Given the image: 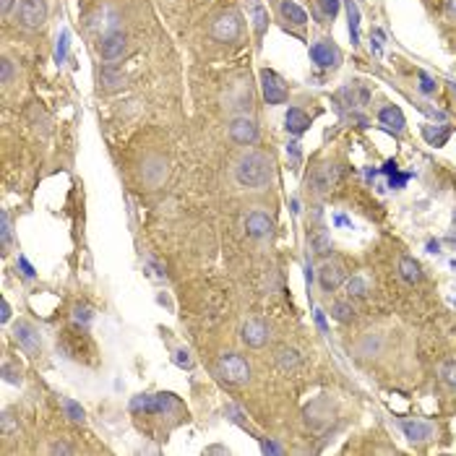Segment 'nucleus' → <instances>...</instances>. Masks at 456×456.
Wrapping results in <instances>:
<instances>
[{
  "label": "nucleus",
  "mask_w": 456,
  "mask_h": 456,
  "mask_svg": "<svg viewBox=\"0 0 456 456\" xmlns=\"http://www.w3.org/2000/svg\"><path fill=\"white\" fill-rule=\"evenodd\" d=\"M331 316L337 318V321H341V324L352 321V318H355V305H352L350 297H347V300H339V303L331 305Z\"/></svg>",
  "instance_id": "obj_23"
},
{
  "label": "nucleus",
  "mask_w": 456,
  "mask_h": 456,
  "mask_svg": "<svg viewBox=\"0 0 456 456\" xmlns=\"http://www.w3.org/2000/svg\"><path fill=\"white\" fill-rule=\"evenodd\" d=\"M399 274H402V279L410 281V284H417L422 279V271H420V264L415 261L412 256H402L399 258Z\"/></svg>",
  "instance_id": "obj_19"
},
{
  "label": "nucleus",
  "mask_w": 456,
  "mask_h": 456,
  "mask_svg": "<svg viewBox=\"0 0 456 456\" xmlns=\"http://www.w3.org/2000/svg\"><path fill=\"white\" fill-rule=\"evenodd\" d=\"M175 407V399L172 394H141L130 402V410L133 412H146V415H162V412L172 410Z\"/></svg>",
  "instance_id": "obj_4"
},
{
  "label": "nucleus",
  "mask_w": 456,
  "mask_h": 456,
  "mask_svg": "<svg viewBox=\"0 0 456 456\" xmlns=\"http://www.w3.org/2000/svg\"><path fill=\"white\" fill-rule=\"evenodd\" d=\"M310 58H313V63H316L318 68H337L341 60V52L331 42L321 39V42L310 45Z\"/></svg>",
  "instance_id": "obj_11"
},
{
  "label": "nucleus",
  "mask_w": 456,
  "mask_h": 456,
  "mask_svg": "<svg viewBox=\"0 0 456 456\" xmlns=\"http://www.w3.org/2000/svg\"><path fill=\"white\" fill-rule=\"evenodd\" d=\"M344 8H347V19H350L352 45H357V39H360V8H357L355 0H344Z\"/></svg>",
  "instance_id": "obj_21"
},
{
  "label": "nucleus",
  "mask_w": 456,
  "mask_h": 456,
  "mask_svg": "<svg viewBox=\"0 0 456 456\" xmlns=\"http://www.w3.org/2000/svg\"><path fill=\"white\" fill-rule=\"evenodd\" d=\"M230 139H232L235 143H240V146L256 143V139H258L256 120L248 115H235L232 120H230Z\"/></svg>",
  "instance_id": "obj_6"
},
{
  "label": "nucleus",
  "mask_w": 456,
  "mask_h": 456,
  "mask_svg": "<svg viewBox=\"0 0 456 456\" xmlns=\"http://www.w3.org/2000/svg\"><path fill=\"white\" fill-rule=\"evenodd\" d=\"M240 34H243V16L235 8L222 11L211 23V37L219 39V42H235Z\"/></svg>",
  "instance_id": "obj_3"
},
{
  "label": "nucleus",
  "mask_w": 456,
  "mask_h": 456,
  "mask_svg": "<svg viewBox=\"0 0 456 456\" xmlns=\"http://www.w3.org/2000/svg\"><path fill=\"white\" fill-rule=\"evenodd\" d=\"M13 430H19V425L13 422V415L6 412V415H3V435H11Z\"/></svg>",
  "instance_id": "obj_37"
},
{
  "label": "nucleus",
  "mask_w": 456,
  "mask_h": 456,
  "mask_svg": "<svg viewBox=\"0 0 456 456\" xmlns=\"http://www.w3.org/2000/svg\"><path fill=\"white\" fill-rule=\"evenodd\" d=\"M217 373L222 375L227 384H235V386H243L250 381V368L248 363L240 357V355H235V352H227L219 357V363H217Z\"/></svg>",
  "instance_id": "obj_2"
},
{
  "label": "nucleus",
  "mask_w": 456,
  "mask_h": 456,
  "mask_svg": "<svg viewBox=\"0 0 456 456\" xmlns=\"http://www.w3.org/2000/svg\"><path fill=\"white\" fill-rule=\"evenodd\" d=\"M126 50H128V39H126V34H123L120 29L112 32V34L102 37V42H99V55H102V60H107V63L120 60L126 55Z\"/></svg>",
  "instance_id": "obj_9"
},
{
  "label": "nucleus",
  "mask_w": 456,
  "mask_h": 456,
  "mask_svg": "<svg viewBox=\"0 0 456 456\" xmlns=\"http://www.w3.org/2000/svg\"><path fill=\"white\" fill-rule=\"evenodd\" d=\"M246 232L250 235V237H269V235L274 232V222H271L269 214L253 211V214L246 217Z\"/></svg>",
  "instance_id": "obj_14"
},
{
  "label": "nucleus",
  "mask_w": 456,
  "mask_h": 456,
  "mask_svg": "<svg viewBox=\"0 0 456 456\" xmlns=\"http://www.w3.org/2000/svg\"><path fill=\"white\" fill-rule=\"evenodd\" d=\"M19 21L26 29H39L47 21V0H19Z\"/></svg>",
  "instance_id": "obj_5"
},
{
  "label": "nucleus",
  "mask_w": 456,
  "mask_h": 456,
  "mask_svg": "<svg viewBox=\"0 0 456 456\" xmlns=\"http://www.w3.org/2000/svg\"><path fill=\"white\" fill-rule=\"evenodd\" d=\"M318 284H321L324 293L339 290L341 284H344V269H341V264H337V261H326V264L318 269Z\"/></svg>",
  "instance_id": "obj_12"
},
{
  "label": "nucleus",
  "mask_w": 456,
  "mask_h": 456,
  "mask_svg": "<svg viewBox=\"0 0 456 456\" xmlns=\"http://www.w3.org/2000/svg\"><path fill=\"white\" fill-rule=\"evenodd\" d=\"M68 42H70L68 29H63L58 37V47H55V60L58 63H66V58H68Z\"/></svg>",
  "instance_id": "obj_31"
},
{
  "label": "nucleus",
  "mask_w": 456,
  "mask_h": 456,
  "mask_svg": "<svg viewBox=\"0 0 456 456\" xmlns=\"http://www.w3.org/2000/svg\"><path fill=\"white\" fill-rule=\"evenodd\" d=\"M3 324H6V321H8V318H11V305H8V300H3Z\"/></svg>",
  "instance_id": "obj_45"
},
{
  "label": "nucleus",
  "mask_w": 456,
  "mask_h": 456,
  "mask_svg": "<svg viewBox=\"0 0 456 456\" xmlns=\"http://www.w3.org/2000/svg\"><path fill=\"white\" fill-rule=\"evenodd\" d=\"M63 410H66V415H68L73 422H83L86 420V412H83L81 404H76L73 399H63Z\"/></svg>",
  "instance_id": "obj_28"
},
{
  "label": "nucleus",
  "mask_w": 456,
  "mask_h": 456,
  "mask_svg": "<svg viewBox=\"0 0 456 456\" xmlns=\"http://www.w3.org/2000/svg\"><path fill=\"white\" fill-rule=\"evenodd\" d=\"M261 89H264V97H266V102H269V105H284V102H287V97H290L284 81H281L279 76L269 68L261 70Z\"/></svg>",
  "instance_id": "obj_7"
},
{
  "label": "nucleus",
  "mask_w": 456,
  "mask_h": 456,
  "mask_svg": "<svg viewBox=\"0 0 456 456\" xmlns=\"http://www.w3.org/2000/svg\"><path fill=\"white\" fill-rule=\"evenodd\" d=\"M337 180H339V167H334V164H321V167L313 170L308 186H310V190H313L316 196H324V193H328L331 188L337 186Z\"/></svg>",
  "instance_id": "obj_8"
},
{
  "label": "nucleus",
  "mask_w": 456,
  "mask_h": 456,
  "mask_svg": "<svg viewBox=\"0 0 456 456\" xmlns=\"http://www.w3.org/2000/svg\"><path fill=\"white\" fill-rule=\"evenodd\" d=\"M318 6H321V11L326 13L328 19H334L339 13V0H318Z\"/></svg>",
  "instance_id": "obj_34"
},
{
  "label": "nucleus",
  "mask_w": 456,
  "mask_h": 456,
  "mask_svg": "<svg viewBox=\"0 0 456 456\" xmlns=\"http://www.w3.org/2000/svg\"><path fill=\"white\" fill-rule=\"evenodd\" d=\"M316 324H318V328H321V331L326 334L328 326H326V318H324V313H321V310H316Z\"/></svg>",
  "instance_id": "obj_44"
},
{
  "label": "nucleus",
  "mask_w": 456,
  "mask_h": 456,
  "mask_svg": "<svg viewBox=\"0 0 456 456\" xmlns=\"http://www.w3.org/2000/svg\"><path fill=\"white\" fill-rule=\"evenodd\" d=\"M3 375L8 384H21V370H16L11 363H3Z\"/></svg>",
  "instance_id": "obj_35"
},
{
  "label": "nucleus",
  "mask_w": 456,
  "mask_h": 456,
  "mask_svg": "<svg viewBox=\"0 0 456 456\" xmlns=\"http://www.w3.org/2000/svg\"><path fill=\"white\" fill-rule=\"evenodd\" d=\"M13 3H16V0H0V8H3V13H11Z\"/></svg>",
  "instance_id": "obj_46"
},
{
  "label": "nucleus",
  "mask_w": 456,
  "mask_h": 456,
  "mask_svg": "<svg viewBox=\"0 0 456 456\" xmlns=\"http://www.w3.org/2000/svg\"><path fill=\"white\" fill-rule=\"evenodd\" d=\"M402 430L404 435L410 438L412 444H425V441H430L433 438V425H428V422L422 420H402Z\"/></svg>",
  "instance_id": "obj_16"
},
{
  "label": "nucleus",
  "mask_w": 456,
  "mask_h": 456,
  "mask_svg": "<svg viewBox=\"0 0 456 456\" xmlns=\"http://www.w3.org/2000/svg\"><path fill=\"white\" fill-rule=\"evenodd\" d=\"M344 290H347L350 300H363V297H368V281L363 277H352V279H347Z\"/></svg>",
  "instance_id": "obj_22"
},
{
  "label": "nucleus",
  "mask_w": 456,
  "mask_h": 456,
  "mask_svg": "<svg viewBox=\"0 0 456 456\" xmlns=\"http://www.w3.org/2000/svg\"><path fill=\"white\" fill-rule=\"evenodd\" d=\"M417 79H420V92L422 94H433L435 92V81L430 79V76H428V73H425V70H420V73H417Z\"/></svg>",
  "instance_id": "obj_36"
},
{
  "label": "nucleus",
  "mask_w": 456,
  "mask_h": 456,
  "mask_svg": "<svg viewBox=\"0 0 456 456\" xmlns=\"http://www.w3.org/2000/svg\"><path fill=\"white\" fill-rule=\"evenodd\" d=\"M50 454H73V448L66 444H52L50 446Z\"/></svg>",
  "instance_id": "obj_40"
},
{
  "label": "nucleus",
  "mask_w": 456,
  "mask_h": 456,
  "mask_svg": "<svg viewBox=\"0 0 456 456\" xmlns=\"http://www.w3.org/2000/svg\"><path fill=\"white\" fill-rule=\"evenodd\" d=\"M279 363L284 370H290V368H297V363H300V357H297V352L295 350H281L279 352Z\"/></svg>",
  "instance_id": "obj_32"
},
{
  "label": "nucleus",
  "mask_w": 456,
  "mask_h": 456,
  "mask_svg": "<svg viewBox=\"0 0 456 456\" xmlns=\"http://www.w3.org/2000/svg\"><path fill=\"white\" fill-rule=\"evenodd\" d=\"M73 321H76V324H81V326H86V324L92 321V310H89L86 305H76V310H73Z\"/></svg>",
  "instance_id": "obj_33"
},
{
  "label": "nucleus",
  "mask_w": 456,
  "mask_h": 456,
  "mask_svg": "<svg viewBox=\"0 0 456 456\" xmlns=\"http://www.w3.org/2000/svg\"><path fill=\"white\" fill-rule=\"evenodd\" d=\"M271 172H274L271 159L261 152H248L235 164V180H237V186L248 188V190H261L264 186H269Z\"/></svg>",
  "instance_id": "obj_1"
},
{
  "label": "nucleus",
  "mask_w": 456,
  "mask_h": 456,
  "mask_svg": "<svg viewBox=\"0 0 456 456\" xmlns=\"http://www.w3.org/2000/svg\"><path fill=\"white\" fill-rule=\"evenodd\" d=\"M99 81L105 83V89H120V86H123V73H120V70H112V68H102Z\"/></svg>",
  "instance_id": "obj_26"
},
{
  "label": "nucleus",
  "mask_w": 456,
  "mask_h": 456,
  "mask_svg": "<svg viewBox=\"0 0 456 456\" xmlns=\"http://www.w3.org/2000/svg\"><path fill=\"white\" fill-rule=\"evenodd\" d=\"M313 253H316V256H328V253H331V237H328L326 232H318L316 237H313Z\"/></svg>",
  "instance_id": "obj_29"
},
{
  "label": "nucleus",
  "mask_w": 456,
  "mask_h": 456,
  "mask_svg": "<svg viewBox=\"0 0 456 456\" xmlns=\"http://www.w3.org/2000/svg\"><path fill=\"white\" fill-rule=\"evenodd\" d=\"M407 180H410V172H407V175L391 177V188H402V186H404V183H407Z\"/></svg>",
  "instance_id": "obj_43"
},
{
  "label": "nucleus",
  "mask_w": 456,
  "mask_h": 456,
  "mask_svg": "<svg viewBox=\"0 0 456 456\" xmlns=\"http://www.w3.org/2000/svg\"><path fill=\"white\" fill-rule=\"evenodd\" d=\"M0 240H3V250L8 253V248H11V243H13V227H11L8 211H0Z\"/></svg>",
  "instance_id": "obj_24"
},
{
  "label": "nucleus",
  "mask_w": 456,
  "mask_h": 456,
  "mask_svg": "<svg viewBox=\"0 0 456 456\" xmlns=\"http://www.w3.org/2000/svg\"><path fill=\"white\" fill-rule=\"evenodd\" d=\"M310 126V117L305 115L300 107H290L287 110V117H284V128L290 130L293 136H303L305 130Z\"/></svg>",
  "instance_id": "obj_17"
},
{
  "label": "nucleus",
  "mask_w": 456,
  "mask_h": 456,
  "mask_svg": "<svg viewBox=\"0 0 456 456\" xmlns=\"http://www.w3.org/2000/svg\"><path fill=\"white\" fill-rule=\"evenodd\" d=\"M19 264H21V269H23V274H26V277H29V279H32V277H34V269H32V264H29V261H26V258H19Z\"/></svg>",
  "instance_id": "obj_41"
},
{
  "label": "nucleus",
  "mask_w": 456,
  "mask_h": 456,
  "mask_svg": "<svg viewBox=\"0 0 456 456\" xmlns=\"http://www.w3.org/2000/svg\"><path fill=\"white\" fill-rule=\"evenodd\" d=\"M446 13L451 21H456V0H446Z\"/></svg>",
  "instance_id": "obj_42"
},
{
  "label": "nucleus",
  "mask_w": 456,
  "mask_h": 456,
  "mask_svg": "<svg viewBox=\"0 0 456 456\" xmlns=\"http://www.w3.org/2000/svg\"><path fill=\"white\" fill-rule=\"evenodd\" d=\"M13 337L19 341V347L23 352H29V355H39L42 350V339H39V334H37V328L29 324V321H19L16 326H13Z\"/></svg>",
  "instance_id": "obj_10"
},
{
  "label": "nucleus",
  "mask_w": 456,
  "mask_h": 456,
  "mask_svg": "<svg viewBox=\"0 0 456 456\" xmlns=\"http://www.w3.org/2000/svg\"><path fill=\"white\" fill-rule=\"evenodd\" d=\"M422 136L430 141L433 146H444L446 139H448V130H446V128H433V126H425V128H422Z\"/></svg>",
  "instance_id": "obj_27"
},
{
  "label": "nucleus",
  "mask_w": 456,
  "mask_h": 456,
  "mask_svg": "<svg viewBox=\"0 0 456 456\" xmlns=\"http://www.w3.org/2000/svg\"><path fill=\"white\" fill-rule=\"evenodd\" d=\"M441 381H444L446 386L456 388V360H446L441 365Z\"/></svg>",
  "instance_id": "obj_30"
},
{
  "label": "nucleus",
  "mask_w": 456,
  "mask_h": 456,
  "mask_svg": "<svg viewBox=\"0 0 456 456\" xmlns=\"http://www.w3.org/2000/svg\"><path fill=\"white\" fill-rule=\"evenodd\" d=\"M175 363L180 365V368H190V352H188V350H177L175 352Z\"/></svg>",
  "instance_id": "obj_38"
},
{
  "label": "nucleus",
  "mask_w": 456,
  "mask_h": 456,
  "mask_svg": "<svg viewBox=\"0 0 456 456\" xmlns=\"http://www.w3.org/2000/svg\"><path fill=\"white\" fill-rule=\"evenodd\" d=\"M378 120L384 123V126H388L391 130H404V115H402V110L399 107H394V105H388V107H384L381 112H378Z\"/></svg>",
  "instance_id": "obj_20"
},
{
  "label": "nucleus",
  "mask_w": 456,
  "mask_h": 456,
  "mask_svg": "<svg viewBox=\"0 0 456 456\" xmlns=\"http://www.w3.org/2000/svg\"><path fill=\"white\" fill-rule=\"evenodd\" d=\"M243 341H246L248 347H264L266 341H269V328L264 321H258V318H250L246 326H243Z\"/></svg>",
  "instance_id": "obj_15"
},
{
  "label": "nucleus",
  "mask_w": 456,
  "mask_h": 456,
  "mask_svg": "<svg viewBox=\"0 0 456 456\" xmlns=\"http://www.w3.org/2000/svg\"><path fill=\"white\" fill-rule=\"evenodd\" d=\"M264 451H271V454H281V446H277V444H264Z\"/></svg>",
  "instance_id": "obj_47"
},
{
  "label": "nucleus",
  "mask_w": 456,
  "mask_h": 456,
  "mask_svg": "<svg viewBox=\"0 0 456 456\" xmlns=\"http://www.w3.org/2000/svg\"><path fill=\"white\" fill-rule=\"evenodd\" d=\"M117 21H120V16H117L110 6H102V8L89 19V29L97 32L99 37H107V34H112V32H117Z\"/></svg>",
  "instance_id": "obj_13"
},
{
  "label": "nucleus",
  "mask_w": 456,
  "mask_h": 456,
  "mask_svg": "<svg viewBox=\"0 0 456 456\" xmlns=\"http://www.w3.org/2000/svg\"><path fill=\"white\" fill-rule=\"evenodd\" d=\"M250 16H253V26H256V34H258V39H261L264 32H266V26H269V11H266L264 6H253Z\"/></svg>",
  "instance_id": "obj_25"
},
{
  "label": "nucleus",
  "mask_w": 456,
  "mask_h": 456,
  "mask_svg": "<svg viewBox=\"0 0 456 456\" xmlns=\"http://www.w3.org/2000/svg\"><path fill=\"white\" fill-rule=\"evenodd\" d=\"M11 79H13V63L6 58V60H3V83L8 86V83H11Z\"/></svg>",
  "instance_id": "obj_39"
},
{
  "label": "nucleus",
  "mask_w": 456,
  "mask_h": 456,
  "mask_svg": "<svg viewBox=\"0 0 456 456\" xmlns=\"http://www.w3.org/2000/svg\"><path fill=\"white\" fill-rule=\"evenodd\" d=\"M279 13L284 21L295 23V26H305V23H308V13H305L295 0H279Z\"/></svg>",
  "instance_id": "obj_18"
}]
</instances>
